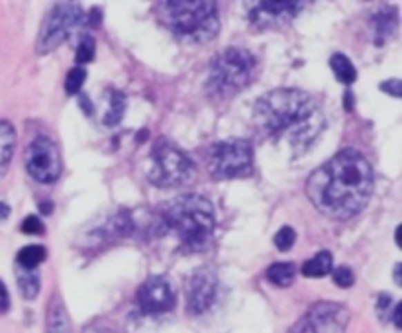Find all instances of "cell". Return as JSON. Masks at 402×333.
Masks as SVG:
<instances>
[{"instance_id": "836d02e7", "label": "cell", "mask_w": 402, "mask_h": 333, "mask_svg": "<svg viewBox=\"0 0 402 333\" xmlns=\"http://www.w3.org/2000/svg\"><path fill=\"white\" fill-rule=\"evenodd\" d=\"M10 214V208H8V204L0 202V220H6Z\"/></svg>"}, {"instance_id": "83f0119b", "label": "cell", "mask_w": 402, "mask_h": 333, "mask_svg": "<svg viewBox=\"0 0 402 333\" xmlns=\"http://www.w3.org/2000/svg\"><path fill=\"white\" fill-rule=\"evenodd\" d=\"M334 274V283L340 286V288H352L355 283V274L350 267H338L332 271Z\"/></svg>"}, {"instance_id": "d6986e66", "label": "cell", "mask_w": 402, "mask_h": 333, "mask_svg": "<svg viewBox=\"0 0 402 333\" xmlns=\"http://www.w3.org/2000/svg\"><path fill=\"white\" fill-rule=\"evenodd\" d=\"M329 69L334 71L336 79L340 83L347 84V86H352L355 83V79H357V71H355L354 63L350 61L347 55H343V53H334L329 57Z\"/></svg>"}, {"instance_id": "74e56055", "label": "cell", "mask_w": 402, "mask_h": 333, "mask_svg": "<svg viewBox=\"0 0 402 333\" xmlns=\"http://www.w3.org/2000/svg\"><path fill=\"white\" fill-rule=\"evenodd\" d=\"M401 231H402V227L399 226V227H396V236H394V239H396V245H399V247H402V241H401Z\"/></svg>"}, {"instance_id": "e575fe53", "label": "cell", "mask_w": 402, "mask_h": 333, "mask_svg": "<svg viewBox=\"0 0 402 333\" xmlns=\"http://www.w3.org/2000/svg\"><path fill=\"white\" fill-rule=\"evenodd\" d=\"M394 280H396V285H401V265L394 267Z\"/></svg>"}, {"instance_id": "603a6c76", "label": "cell", "mask_w": 402, "mask_h": 333, "mask_svg": "<svg viewBox=\"0 0 402 333\" xmlns=\"http://www.w3.org/2000/svg\"><path fill=\"white\" fill-rule=\"evenodd\" d=\"M124 112H126V96L122 93H112L110 95V106L108 112L104 114V126H116L120 120L124 118Z\"/></svg>"}, {"instance_id": "d590c367", "label": "cell", "mask_w": 402, "mask_h": 333, "mask_svg": "<svg viewBox=\"0 0 402 333\" xmlns=\"http://www.w3.org/2000/svg\"><path fill=\"white\" fill-rule=\"evenodd\" d=\"M51 208H53L51 204H39V210H41L44 214H49V212H51Z\"/></svg>"}, {"instance_id": "2e32d148", "label": "cell", "mask_w": 402, "mask_h": 333, "mask_svg": "<svg viewBox=\"0 0 402 333\" xmlns=\"http://www.w3.org/2000/svg\"><path fill=\"white\" fill-rule=\"evenodd\" d=\"M16 143H18V135L12 124L8 120H0V180L8 173V166L16 151Z\"/></svg>"}, {"instance_id": "9a60e30c", "label": "cell", "mask_w": 402, "mask_h": 333, "mask_svg": "<svg viewBox=\"0 0 402 333\" xmlns=\"http://www.w3.org/2000/svg\"><path fill=\"white\" fill-rule=\"evenodd\" d=\"M46 333H73L65 302H63V298L59 294H53L49 300Z\"/></svg>"}, {"instance_id": "ba28073f", "label": "cell", "mask_w": 402, "mask_h": 333, "mask_svg": "<svg viewBox=\"0 0 402 333\" xmlns=\"http://www.w3.org/2000/svg\"><path fill=\"white\" fill-rule=\"evenodd\" d=\"M85 12L81 4L75 2H57L44 18L39 34L36 39L37 55H48L73 36L75 32L83 26Z\"/></svg>"}, {"instance_id": "ffe728a7", "label": "cell", "mask_w": 402, "mask_h": 333, "mask_svg": "<svg viewBox=\"0 0 402 333\" xmlns=\"http://www.w3.org/2000/svg\"><path fill=\"white\" fill-rule=\"evenodd\" d=\"M16 283L18 288L22 292V298L26 300H34L39 292V286H41V278H39V271H28V269H20L16 267Z\"/></svg>"}, {"instance_id": "d6a6232c", "label": "cell", "mask_w": 402, "mask_h": 333, "mask_svg": "<svg viewBox=\"0 0 402 333\" xmlns=\"http://www.w3.org/2000/svg\"><path fill=\"white\" fill-rule=\"evenodd\" d=\"M401 304H396V306H394V310H392V321H394V325H396V327H399V330H401Z\"/></svg>"}, {"instance_id": "7a4b0ae2", "label": "cell", "mask_w": 402, "mask_h": 333, "mask_svg": "<svg viewBox=\"0 0 402 333\" xmlns=\"http://www.w3.org/2000/svg\"><path fill=\"white\" fill-rule=\"evenodd\" d=\"M253 120L259 133L287 142L293 155L306 153L326 128V116L314 96L298 88H275L259 96Z\"/></svg>"}, {"instance_id": "484cf974", "label": "cell", "mask_w": 402, "mask_h": 333, "mask_svg": "<svg viewBox=\"0 0 402 333\" xmlns=\"http://www.w3.org/2000/svg\"><path fill=\"white\" fill-rule=\"evenodd\" d=\"M294 241H296V231L291 226H283L273 238V243L279 251H289L294 245Z\"/></svg>"}, {"instance_id": "ac0fdd59", "label": "cell", "mask_w": 402, "mask_h": 333, "mask_svg": "<svg viewBox=\"0 0 402 333\" xmlns=\"http://www.w3.org/2000/svg\"><path fill=\"white\" fill-rule=\"evenodd\" d=\"M334 271V257L329 251H320L303 265V274L308 278H322Z\"/></svg>"}, {"instance_id": "7c38bea8", "label": "cell", "mask_w": 402, "mask_h": 333, "mask_svg": "<svg viewBox=\"0 0 402 333\" xmlns=\"http://www.w3.org/2000/svg\"><path fill=\"white\" fill-rule=\"evenodd\" d=\"M218 296V276L210 267L196 269L186 290V308L191 316H200L212 308Z\"/></svg>"}, {"instance_id": "52a82bcc", "label": "cell", "mask_w": 402, "mask_h": 333, "mask_svg": "<svg viewBox=\"0 0 402 333\" xmlns=\"http://www.w3.org/2000/svg\"><path fill=\"white\" fill-rule=\"evenodd\" d=\"M208 173L218 180L245 179L253 173V145L247 140H226L208 149Z\"/></svg>"}, {"instance_id": "4316f807", "label": "cell", "mask_w": 402, "mask_h": 333, "mask_svg": "<svg viewBox=\"0 0 402 333\" xmlns=\"http://www.w3.org/2000/svg\"><path fill=\"white\" fill-rule=\"evenodd\" d=\"M83 333H126L120 330L116 323H112L108 320H95L90 323H86L83 327Z\"/></svg>"}, {"instance_id": "1f68e13d", "label": "cell", "mask_w": 402, "mask_h": 333, "mask_svg": "<svg viewBox=\"0 0 402 333\" xmlns=\"http://www.w3.org/2000/svg\"><path fill=\"white\" fill-rule=\"evenodd\" d=\"M10 308V296H8V288L0 280V314H6Z\"/></svg>"}, {"instance_id": "7402d4cb", "label": "cell", "mask_w": 402, "mask_h": 333, "mask_svg": "<svg viewBox=\"0 0 402 333\" xmlns=\"http://www.w3.org/2000/svg\"><path fill=\"white\" fill-rule=\"evenodd\" d=\"M46 257H48V251H46L44 245H26L16 255V267L34 271V269H37L41 263L46 261Z\"/></svg>"}, {"instance_id": "3957f363", "label": "cell", "mask_w": 402, "mask_h": 333, "mask_svg": "<svg viewBox=\"0 0 402 333\" xmlns=\"http://www.w3.org/2000/svg\"><path fill=\"white\" fill-rule=\"evenodd\" d=\"M163 229L177 238L184 253L207 251L216 231V210L202 194H183L161 210Z\"/></svg>"}, {"instance_id": "8992f818", "label": "cell", "mask_w": 402, "mask_h": 333, "mask_svg": "<svg viewBox=\"0 0 402 333\" xmlns=\"http://www.w3.org/2000/svg\"><path fill=\"white\" fill-rule=\"evenodd\" d=\"M147 177L159 189H175L191 182L195 177V163L183 149L167 140H159L151 151V166Z\"/></svg>"}, {"instance_id": "e0dca14e", "label": "cell", "mask_w": 402, "mask_h": 333, "mask_svg": "<svg viewBox=\"0 0 402 333\" xmlns=\"http://www.w3.org/2000/svg\"><path fill=\"white\" fill-rule=\"evenodd\" d=\"M371 30H373V36H375V44L383 46L392 32L396 30V12L392 8H381L371 14Z\"/></svg>"}, {"instance_id": "8fae6325", "label": "cell", "mask_w": 402, "mask_h": 333, "mask_svg": "<svg viewBox=\"0 0 402 333\" xmlns=\"http://www.w3.org/2000/svg\"><path fill=\"white\" fill-rule=\"evenodd\" d=\"M135 300L144 314H149V316L165 314V312H171L177 304V288L169 276L155 274V276H149L146 283L137 288Z\"/></svg>"}, {"instance_id": "f546056e", "label": "cell", "mask_w": 402, "mask_h": 333, "mask_svg": "<svg viewBox=\"0 0 402 333\" xmlns=\"http://www.w3.org/2000/svg\"><path fill=\"white\" fill-rule=\"evenodd\" d=\"M379 88H381L385 95L394 96V98H401V95H402V91H401L402 84L399 79H390V81H385V83L379 84Z\"/></svg>"}, {"instance_id": "4dcf8cb0", "label": "cell", "mask_w": 402, "mask_h": 333, "mask_svg": "<svg viewBox=\"0 0 402 333\" xmlns=\"http://www.w3.org/2000/svg\"><path fill=\"white\" fill-rule=\"evenodd\" d=\"M390 302H392V300H390L389 294H381V296H379L377 310L383 320H385V318H390Z\"/></svg>"}, {"instance_id": "9c48e42d", "label": "cell", "mask_w": 402, "mask_h": 333, "mask_svg": "<svg viewBox=\"0 0 402 333\" xmlns=\"http://www.w3.org/2000/svg\"><path fill=\"white\" fill-rule=\"evenodd\" d=\"M26 171L32 179L51 184L61 177L59 147L48 135H39L26 149Z\"/></svg>"}, {"instance_id": "8d00e7d4", "label": "cell", "mask_w": 402, "mask_h": 333, "mask_svg": "<svg viewBox=\"0 0 402 333\" xmlns=\"http://www.w3.org/2000/svg\"><path fill=\"white\" fill-rule=\"evenodd\" d=\"M345 108L352 112V93H347V95H345Z\"/></svg>"}, {"instance_id": "4fadbf2b", "label": "cell", "mask_w": 402, "mask_h": 333, "mask_svg": "<svg viewBox=\"0 0 402 333\" xmlns=\"http://www.w3.org/2000/svg\"><path fill=\"white\" fill-rule=\"evenodd\" d=\"M305 8V2H256L247 18L257 30H269L277 26H287Z\"/></svg>"}, {"instance_id": "30bf717a", "label": "cell", "mask_w": 402, "mask_h": 333, "mask_svg": "<svg viewBox=\"0 0 402 333\" xmlns=\"http://www.w3.org/2000/svg\"><path fill=\"white\" fill-rule=\"evenodd\" d=\"M350 312L338 302H316L289 333H345Z\"/></svg>"}, {"instance_id": "cb8c5ba5", "label": "cell", "mask_w": 402, "mask_h": 333, "mask_svg": "<svg viewBox=\"0 0 402 333\" xmlns=\"http://www.w3.org/2000/svg\"><path fill=\"white\" fill-rule=\"evenodd\" d=\"M86 81V71L83 67H73L71 71L67 73V79H65V93L69 96H75L81 93L83 84Z\"/></svg>"}, {"instance_id": "d4e9b609", "label": "cell", "mask_w": 402, "mask_h": 333, "mask_svg": "<svg viewBox=\"0 0 402 333\" xmlns=\"http://www.w3.org/2000/svg\"><path fill=\"white\" fill-rule=\"evenodd\" d=\"M95 55H97V44H95V39L88 36L81 37V41L77 46V51H75L77 63H81V65L90 63V61L95 59Z\"/></svg>"}, {"instance_id": "6da1fadb", "label": "cell", "mask_w": 402, "mask_h": 333, "mask_svg": "<svg viewBox=\"0 0 402 333\" xmlns=\"http://www.w3.org/2000/svg\"><path fill=\"white\" fill-rule=\"evenodd\" d=\"M375 189L373 166L357 149H341L306 180V196L332 220H350L365 208Z\"/></svg>"}, {"instance_id": "44dd1931", "label": "cell", "mask_w": 402, "mask_h": 333, "mask_svg": "<svg viewBox=\"0 0 402 333\" xmlns=\"http://www.w3.org/2000/svg\"><path fill=\"white\" fill-rule=\"evenodd\" d=\"M296 278V265L294 263H273L267 269V280L271 285L287 288Z\"/></svg>"}, {"instance_id": "5bb4252c", "label": "cell", "mask_w": 402, "mask_h": 333, "mask_svg": "<svg viewBox=\"0 0 402 333\" xmlns=\"http://www.w3.org/2000/svg\"><path fill=\"white\" fill-rule=\"evenodd\" d=\"M135 229L134 224V218L130 212H116V214H112L104 222V226L98 227V236L100 239H120V238H128V236H132Z\"/></svg>"}, {"instance_id": "277c9868", "label": "cell", "mask_w": 402, "mask_h": 333, "mask_svg": "<svg viewBox=\"0 0 402 333\" xmlns=\"http://www.w3.org/2000/svg\"><path fill=\"white\" fill-rule=\"evenodd\" d=\"M155 14L159 22L173 36L186 44H208L220 32V12L216 2L208 0L157 2Z\"/></svg>"}, {"instance_id": "f1b7e54d", "label": "cell", "mask_w": 402, "mask_h": 333, "mask_svg": "<svg viewBox=\"0 0 402 333\" xmlns=\"http://www.w3.org/2000/svg\"><path fill=\"white\" fill-rule=\"evenodd\" d=\"M20 229L28 234V236H39V234H44V224H41V220L37 218V216H28L24 218V222H22V226Z\"/></svg>"}, {"instance_id": "5b68a950", "label": "cell", "mask_w": 402, "mask_h": 333, "mask_svg": "<svg viewBox=\"0 0 402 333\" xmlns=\"http://www.w3.org/2000/svg\"><path fill=\"white\" fill-rule=\"evenodd\" d=\"M257 59L244 48H226L210 63L207 91L214 100L240 95L256 79Z\"/></svg>"}]
</instances>
